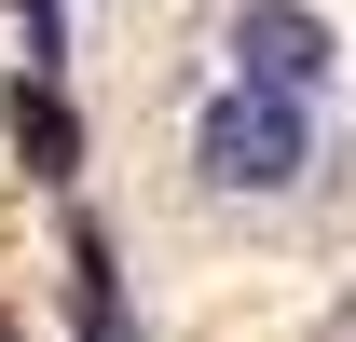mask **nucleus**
Returning a JSON list of instances; mask_svg holds the SVG:
<instances>
[{"instance_id":"obj_3","label":"nucleus","mask_w":356,"mask_h":342,"mask_svg":"<svg viewBox=\"0 0 356 342\" xmlns=\"http://www.w3.org/2000/svg\"><path fill=\"white\" fill-rule=\"evenodd\" d=\"M14 137H28L42 178H69V110H55V96H14Z\"/></svg>"},{"instance_id":"obj_1","label":"nucleus","mask_w":356,"mask_h":342,"mask_svg":"<svg viewBox=\"0 0 356 342\" xmlns=\"http://www.w3.org/2000/svg\"><path fill=\"white\" fill-rule=\"evenodd\" d=\"M315 96H274V83H220L192 110V178L233 192V206H274V192H302L315 178Z\"/></svg>"},{"instance_id":"obj_2","label":"nucleus","mask_w":356,"mask_h":342,"mask_svg":"<svg viewBox=\"0 0 356 342\" xmlns=\"http://www.w3.org/2000/svg\"><path fill=\"white\" fill-rule=\"evenodd\" d=\"M220 55H233V83H274V96H329L343 83V28L315 0H233Z\"/></svg>"}]
</instances>
